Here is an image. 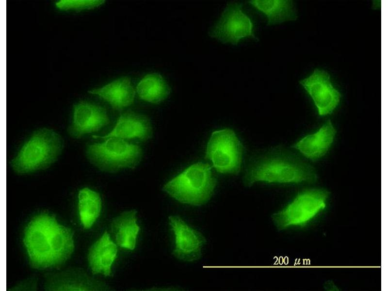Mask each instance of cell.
<instances>
[{
	"instance_id": "9a60e30c",
	"label": "cell",
	"mask_w": 388,
	"mask_h": 291,
	"mask_svg": "<svg viewBox=\"0 0 388 291\" xmlns=\"http://www.w3.org/2000/svg\"><path fill=\"white\" fill-rule=\"evenodd\" d=\"M117 246L105 231L90 247L88 262L94 275L101 274L105 276L112 275V266L117 258Z\"/></svg>"
},
{
	"instance_id": "30bf717a",
	"label": "cell",
	"mask_w": 388,
	"mask_h": 291,
	"mask_svg": "<svg viewBox=\"0 0 388 291\" xmlns=\"http://www.w3.org/2000/svg\"><path fill=\"white\" fill-rule=\"evenodd\" d=\"M168 219L175 236V248L172 252L174 257L186 262L200 259L206 242L204 236L179 216L171 215Z\"/></svg>"
},
{
	"instance_id": "d6986e66",
	"label": "cell",
	"mask_w": 388,
	"mask_h": 291,
	"mask_svg": "<svg viewBox=\"0 0 388 291\" xmlns=\"http://www.w3.org/2000/svg\"><path fill=\"white\" fill-rule=\"evenodd\" d=\"M171 90L166 81L157 73L147 74L136 86V92L139 97L153 104H158L165 100Z\"/></svg>"
},
{
	"instance_id": "277c9868",
	"label": "cell",
	"mask_w": 388,
	"mask_h": 291,
	"mask_svg": "<svg viewBox=\"0 0 388 291\" xmlns=\"http://www.w3.org/2000/svg\"><path fill=\"white\" fill-rule=\"evenodd\" d=\"M216 184L210 165L198 162L167 182L162 189L180 203L198 206L210 199Z\"/></svg>"
},
{
	"instance_id": "7402d4cb",
	"label": "cell",
	"mask_w": 388,
	"mask_h": 291,
	"mask_svg": "<svg viewBox=\"0 0 388 291\" xmlns=\"http://www.w3.org/2000/svg\"><path fill=\"white\" fill-rule=\"evenodd\" d=\"M36 282L34 279H30L20 283L18 285L12 288V290H35L36 289Z\"/></svg>"
},
{
	"instance_id": "ffe728a7",
	"label": "cell",
	"mask_w": 388,
	"mask_h": 291,
	"mask_svg": "<svg viewBox=\"0 0 388 291\" xmlns=\"http://www.w3.org/2000/svg\"><path fill=\"white\" fill-rule=\"evenodd\" d=\"M102 208L99 194L89 188L81 189L78 194L80 219L85 229L91 228L99 217Z\"/></svg>"
},
{
	"instance_id": "ba28073f",
	"label": "cell",
	"mask_w": 388,
	"mask_h": 291,
	"mask_svg": "<svg viewBox=\"0 0 388 291\" xmlns=\"http://www.w3.org/2000/svg\"><path fill=\"white\" fill-rule=\"evenodd\" d=\"M209 35L223 44L237 45L242 39L259 40L254 32V24L238 2L228 3L220 17L210 29Z\"/></svg>"
},
{
	"instance_id": "e0dca14e",
	"label": "cell",
	"mask_w": 388,
	"mask_h": 291,
	"mask_svg": "<svg viewBox=\"0 0 388 291\" xmlns=\"http://www.w3.org/2000/svg\"><path fill=\"white\" fill-rule=\"evenodd\" d=\"M137 210H131L122 212L111 223V229L119 246L129 250L135 248L140 227L137 223Z\"/></svg>"
},
{
	"instance_id": "5bb4252c",
	"label": "cell",
	"mask_w": 388,
	"mask_h": 291,
	"mask_svg": "<svg viewBox=\"0 0 388 291\" xmlns=\"http://www.w3.org/2000/svg\"><path fill=\"white\" fill-rule=\"evenodd\" d=\"M336 130L330 120L316 131L308 134L296 142L292 147L306 158L317 161L327 153L333 143Z\"/></svg>"
},
{
	"instance_id": "8fae6325",
	"label": "cell",
	"mask_w": 388,
	"mask_h": 291,
	"mask_svg": "<svg viewBox=\"0 0 388 291\" xmlns=\"http://www.w3.org/2000/svg\"><path fill=\"white\" fill-rule=\"evenodd\" d=\"M109 122V118L103 108L92 103L81 101L73 107L72 121L68 132L71 137L78 139L100 130Z\"/></svg>"
},
{
	"instance_id": "8992f818",
	"label": "cell",
	"mask_w": 388,
	"mask_h": 291,
	"mask_svg": "<svg viewBox=\"0 0 388 291\" xmlns=\"http://www.w3.org/2000/svg\"><path fill=\"white\" fill-rule=\"evenodd\" d=\"M329 193L323 189H310L299 193L284 208L272 215L279 230L303 226L310 222L326 207Z\"/></svg>"
},
{
	"instance_id": "6da1fadb",
	"label": "cell",
	"mask_w": 388,
	"mask_h": 291,
	"mask_svg": "<svg viewBox=\"0 0 388 291\" xmlns=\"http://www.w3.org/2000/svg\"><path fill=\"white\" fill-rule=\"evenodd\" d=\"M23 241L31 266L40 270L61 265L74 249L71 230L47 213L30 221L25 229Z\"/></svg>"
},
{
	"instance_id": "5b68a950",
	"label": "cell",
	"mask_w": 388,
	"mask_h": 291,
	"mask_svg": "<svg viewBox=\"0 0 388 291\" xmlns=\"http://www.w3.org/2000/svg\"><path fill=\"white\" fill-rule=\"evenodd\" d=\"M86 155L90 162L101 171L115 173L122 168H135L140 162L141 147L117 137L88 145Z\"/></svg>"
},
{
	"instance_id": "52a82bcc",
	"label": "cell",
	"mask_w": 388,
	"mask_h": 291,
	"mask_svg": "<svg viewBox=\"0 0 388 291\" xmlns=\"http://www.w3.org/2000/svg\"><path fill=\"white\" fill-rule=\"evenodd\" d=\"M242 146L234 131L229 129L214 131L207 146L206 158L216 171L236 175L240 171Z\"/></svg>"
},
{
	"instance_id": "7c38bea8",
	"label": "cell",
	"mask_w": 388,
	"mask_h": 291,
	"mask_svg": "<svg viewBox=\"0 0 388 291\" xmlns=\"http://www.w3.org/2000/svg\"><path fill=\"white\" fill-rule=\"evenodd\" d=\"M149 119L144 115L132 112L122 113L112 130L104 136H94L95 138L117 137L122 139H135L146 141L152 135Z\"/></svg>"
},
{
	"instance_id": "44dd1931",
	"label": "cell",
	"mask_w": 388,
	"mask_h": 291,
	"mask_svg": "<svg viewBox=\"0 0 388 291\" xmlns=\"http://www.w3.org/2000/svg\"><path fill=\"white\" fill-rule=\"evenodd\" d=\"M104 2V0H62L56 3V6L61 9H83L97 7Z\"/></svg>"
},
{
	"instance_id": "4fadbf2b",
	"label": "cell",
	"mask_w": 388,
	"mask_h": 291,
	"mask_svg": "<svg viewBox=\"0 0 388 291\" xmlns=\"http://www.w3.org/2000/svg\"><path fill=\"white\" fill-rule=\"evenodd\" d=\"M45 289L49 291L105 290L107 286L79 270H67L46 277Z\"/></svg>"
},
{
	"instance_id": "7a4b0ae2",
	"label": "cell",
	"mask_w": 388,
	"mask_h": 291,
	"mask_svg": "<svg viewBox=\"0 0 388 291\" xmlns=\"http://www.w3.org/2000/svg\"><path fill=\"white\" fill-rule=\"evenodd\" d=\"M317 180L314 168L291 151L277 147L259 155L249 164L243 183L256 182L277 183H314Z\"/></svg>"
},
{
	"instance_id": "ac0fdd59",
	"label": "cell",
	"mask_w": 388,
	"mask_h": 291,
	"mask_svg": "<svg viewBox=\"0 0 388 291\" xmlns=\"http://www.w3.org/2000/svg\"><path fill=\"white\" fill-rule=\"evenodd\" d=\"M250 5L265 16L267 25L294 20L297 15L293 2L289 0H251Z\"/></svg>"
},
{
	"instance_id": "3957f363",
	"label": "cell",
	"mask_w": 388,
	"mask_h": 291,
	"mask_svg": "<svg viewBox=\"0 0 388 291\" xmlns=\"http://www.w3.org/2000/svg\"><path fill=\"white\" fill-rule=\"evenodd\" d=\"M63 146V139L57 132L48 128L40 129L24 142L10 165L19 175L46 168L56 161Z\"/></svg>"
},
{
	"instance_id": "2e32d148",
	"label": "cell",
	"mask_w": 388,
	"mask_h": 291,
	"mask_svg": "<svg viewBox=\"0 0 388 291\" xmlns=\"http://www.w3.org/2000/svg\"><path fill=\"white\" fill-rule=\"evenodd\" d=\"M89 92L99 96L116 110H122L132 104L135 96L130 79L127 76L121 77Z\"/></svg>"
},
{
	"instance_id": "9c48e42d",
	"label": "cell",
	"mask_w": 388,
	"mask_h": 291,
	"mask_svg": "<svg viewBox=\"0 0 388 291\" xmlns=\"http://www.w3.org/2000/svg\"><path fill=\"white\" fill-rule=\"evenodd\" d=\"M299 82L312 98L319 115L331 113L339 105L341 94L324 70L316 68Z\"/></svg>"
}]
</instances>
